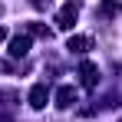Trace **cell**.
<instances>
[{"label":"cell","mask_w":122,"mask_h":122,"mask_svg":"<svg viewBox=\"0 0 122 122\" xmlns=\"http://www.w3.org/2000/svg\"><path fill=\"white\" fill-rule=\"evenodd\" d=\"M0 122H13V119H10V116H0Z\"/></svg>","instance_id":"cell-11"},{"label":"cell","mask_w":122,"mask_h":122,"mask_svg":"<svg viewBox=\"0 0 122 122\" xmlns=\"http://www.w3.org/2000/svg\"><path fill=\"white\" fill-rule=\"evenodd\" d=\"M76 17H79V10H76V3H66L60 13H56V26L60 30H73V23H76Z\"/></svg>","instance_id":"cell-2"},{"label":"cell","mask_w":122,"mask_h":122,"mask_svg":"<svg viewBox=\"0 0 122 122\" xmlns=\"http://www.w3.org/2000/svg\"><path fill=\"white\" fill-rule=\"evenodd\" d=\"M3 40H7V30H3V26H0V43H3Z\"/></svg>","instance_id":"cell-10"},{"label":"cell","mask_w":122,"mask_h":122,"mask_svg":"<svg viewBox=\"0 0 122 122\" xmlns=\"http://www.w3.org/2000/svg\"><path fill=\"white\" fill-rule=\"evenodd\" d=\"M96 13H99V17H116V13H122V3L119 0H106V3H99Z\"/></svg>","instance_id":"cell-7"},{"label":"cell","mask_w":122,"mask_h":122,"mask_svg":"<svg viewBox=\"0 0 122 122\" xmlns=\"http://www.w3.org/2000/svg\"><path fill=\"white\" fill-rule=\"evenodd\" d=\"M119 122H122V119H119Z\"/></svg>","instance_id":"cell-13"},{"label":"cell","mask_w":122,"mask_h":122,"mask_svg":"<svg viewBox=\"0 0 122 122\" xmlns=\"http://www.w3.org/2000/svg\"><path fill=\"white\" fill-rule=\"evenodd\" d=\"M46 99H50L46 82H36V86L30 89V106H33V109H43V106H46Z\"/></svg>","instance_id":"cell-5"},{"label":"cell","mask_w":122,"mask_h":122,"mask_svg":"<svg viewBox=\"0 0 122 122\" xmlns=\"http://www.w3.org/2000/svg\"><path fill=\"white\" fill-rule=\"evenodd\" d=\"M26 53H30V36H26V33L13 36V40H10V56L20 60V56H26Z\"/></svg>","instance_id":"cell-4"},{"label":"cell","mask_w":122,"mask_h":122,"mask_svg":"<svg viewBox=\"0 0 122 122\" xmlns=\"http://www.w3.org/2000/svg\"><path fill=\"white\" fill-rule=\"evenodd\" d=\"M79 79H82V86H86V89H96V86H99V69H96V63H82L79 66Z\"/></svg>","instance_id":"cell-1"},{"label":"cell","mask_w":122,"mask_h":122,"mask_svg":"<svg viewBox=\"0 0 122 122\" xmlns=\"http://www.w3.org/2000/svg\"><path fill=\"white\" fill-rule=\"evenodd\" d=\"M33 7H36V10H50V7H53V0H33Z\"/></svg>","instance_id":"cell-9"},{"label":"cell","mask_w":122,"mask_h":122,"mask_svg":"<svg viewBox=\"0 0 122 122\" xmlns=\"http://www.w3.org/2000/svg\"><path fill=\"white\" fill-rule=\"evenodd\" d=\"M76 102H79V96H76L73 86H60V89H56V106H60V109H73Z\"/></svg>","instance_id":"cell-3"},{"label":"cell","mask_w":122,"mask_h":122,"mask_svg":"<svg viewBox=\"0 0 122 122\" xmlns=\"http://www.w3.org/2000/svg\"><path fill=\"white\" fill-rule=\"evenodd\" d=\"M0 13H3V3H0Z\"/></svg>","instance_id":"cell-12"},{"label":"cell","mask_w":122,"mask_h":122,"mask_svg":"<svg viewBox=\"0 0 122 122\" xmlns=\"http://www.w3.org/2000/svg\"><path fill=\"white\" fill-rule=\"evenodd\" d=\"M26 36H40V40H50L53 30H46L43 23H26Z\"/></svg>","instance_id":"cell-8"},{"label":"cell","mask_w":122,"mask_h":122,"mask_svg":"<svg viewBox=\"0 0 122 122\" xmlns=\"http://www.w3.org/2000/svg\"><path fill=\"white\" fill-rule=\"evenodd\" d=\"M66 50H73V53H86V50H92V40H89V36H69Z\"/></svg>","instance_id":"cell-6"}]
</instances>
